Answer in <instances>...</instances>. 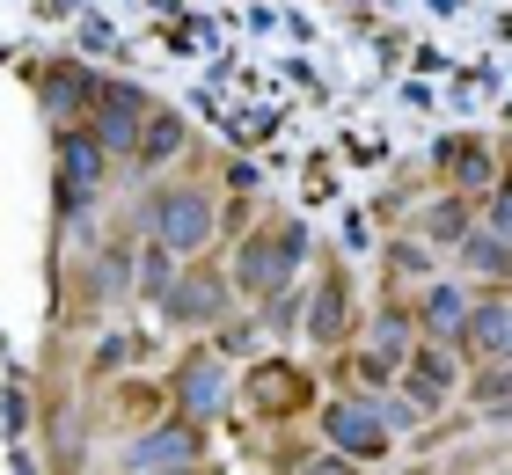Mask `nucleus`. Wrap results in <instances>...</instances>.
Instances as JSON below:
<instances>
[{"instance_id":"obj_1","label":"nucleus","mask_w":512,"mask_h":475,"mask_svg":"<svg viewBox=\"0 0 512 475\" xmlns=\"http://www.w3.org/2000/svg\"><path fill=\"white\" fill-rule=\"evenodd\" d=\"M161 234H169L176 249L205 242V205H198V198H169V205H161Z\"/></svg>"}]
</instances>
